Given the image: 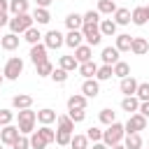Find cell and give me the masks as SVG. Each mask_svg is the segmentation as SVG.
I'll use <instances>...</instances> for the list:
<instances>
[{
	"instance_id": "6da1fadb",
	"label": "cell",
	"mask_w": 149,
	"mask_h": 149,
	"mask_svg": "<svg viewBox=\"0 0 149 149\" xmlns=\"http://www.w3.org/2000/svg\"><path fill=\"white\" fill-rule=\"evenodd\" d=\"M123 137H126V128H123V123H119V121H114L112 126H107V128L102 130V142H105L107 147H114V144L123 142Z\"/></svg>"
},
{
	"instance_id": "7a4b0ae2",
	"label": "cell",
	"mask_w": 149,
	"mask_h": 149,
	"mask_svg": "<svg viewBox=\"0 0 149 149\" xmlns=\"http://www.w3.org/2000/svg\"><path fill=\"white\" fill-rule=\"evenodd\" d=\"M35 26V19H33V14H16V16H12L9 19V33H14V35H23L28 28H33Z\"/></svg>"
},
{
	"instance_id": "3957f363",
	"label": "cell",
	"mask_w": 149,
	"mask_h": 149,
	"mask_svg": "<svg viewBox=\"0 0 149 149\" xmlns=\"http://www.w3.org/2000/svg\"><path fill=\"white\" fill-rule=\"evenodd\" d=\"M81 35L86 40L88 47H98L102 42V33H100V23H84L81 26Z\"/></svg>"
},
{
	"instance_id": "277c9868",
	"label": "cell",
	"mask_w": 149,
	"mask_h": 149,
	"mask_svg": "<svg viewBox=\"0 0 149 149\" xmlns=\"http://www.w3.org/2000/svg\"><path fill=\"white\" fill-rule=\"evenodd\" d=\"M21 72H23V61H21L19 56H12V58H7L5 68H2V74H5V79H9V81H16Z\"/></svg>"
},
{
	"instance_id": "5b68a950",
	"label": "cell",
	"mask_w": 149,
	"mask_h": 149,
	"mask_svg": "<svg viewBox=\"0 0 149 149\" xmlns=\"http://www.w3.org/2000/svg\"><path fill=\"white\" fill-rule=\"evenodd\" d=\"M123 128H126V135H128V133H140V130H147V119H144L140 112H135V114H130V116H128V121L123 123Z\"/></svg>"
},
{
	"instance_id": "8992f818",
	"label": "cell",
	"mask_w": 149,
	"mask_h": 149,
	"mask_svg": "<svg viewBox=\"0 0 149 149\" xmlns=\"http://www.w3.org/2000/svg\"><path fill=\"white\" fill-rule=\"evenodd\" d=\"M19 135H21V130H19V126H14V123L0 128V142H2V144H9V147H12V144L19 140Z\"/></svg>"
},
{
	"instance_id": "52a82bcc",
	"label": "cell",
	"mask_w": 149,
	"mask_h": 149,
	"mask_svg": "<svg viewBox=\"0 0 149 149\" xmlns=\"http://www.w3.org/2000/svg\"><path fill=\"white\" fill-rule=\"evenodd\" d=\"M42 42H44L47 49H61V47L65 44V35L58 33V30H49V33L42 37Z\"/></svg>"
},
{
	"instance_id": "ba28073f",
	"label": "cell",
	"mask_w": 149,
	"mask_h": 149,
	"mask_svg": "<svg viewBox=\"0 0 149 149\" xmlns=\"http://www.w3.org/2000/svg\"><path fill=\"white\" fill-rule=\"evenodd\" d=\"M47 51H49V49L44 47V42H40V44H33V47H30V54H28V56H30V61H33V65H35V68H37L40 63L49 61V58H47Z\"/></svg>"
},
{
	"instance_id": "9c48e42d",
	"label": "cell",
	"mask_w": 149,
	"mask_h": 149,
	"mask_svg": "<svg viewBox=\"0 0 149 149\" xmlns=\"http://www.w3.org/2000/svg\"><path fill=\"white\" fill-rule=\"evenodd\" d=\"M119 54H121V51H119L116 47H105V49H102V54H100L102 65H112V68H114V65L121 61V58H119Z\"/></svg>"
},
{
	"instance_id": "30bf717a",
	"label": "cell",
	"mask_w": 149,
	"mask_h": 149,
	"mask_svg": "<svg viewBox=\"0 0 149 149\" xmlns=\"http://www.w3.org/2000/svg\"><path fill=\"white\" fill-rule=\"evenodd\" d=\"M12 107L19 112V109H30L33 107V95H28V93H16L14 98H12Z\"/></svg>"
},
{
	"instance_id": "8fae6325",
	"label": "cell",
	"mask_w": 149,
	"mask_h": 149,
	"mask_svg": "<svg viewBox=\"0 0 149 149\" xmlns=\"http://www.w3.org/2000/svg\"><path fill=\"white\" fill-rule=\"evenodd\" d=\"M98 93H100V81H98V79H84V84H81V95L95 98Z\"/></svg>"
},
{
	"instance_id": "7c38bea8",
	"label": "cell",
	"mask_w": 149,
	"mask_h": 149,
	"mask_svg": "<svg viewBox=\"0 0 149 149\" xmlns=\"http://www.w3.org/2000/svg\"><path fill=\"white\" fill-rule=\"evenodd\" d=\"M19 42H21V37L14 35V33H7V35L0 37V47H2L5 51H14V49H19Z\"/></svg>"
},
{
	"instance_id": "4fadbf2b",
	"label": "cell",
	"mask_w": 149,
	"mask_h": 149,
	"mask_svg": "<svg viewBox=\"0 0 149 149\" xmlns=\"http://www.w3.org/2000/svg\"><path fill=\"white\" fill-rule=\"evenodd\" d=\"M74 58H77V63H79V65H81V63L93 61V47H88V44L77 47V49H74Z\"/></svg>"
},
{
	"instance_id": "5bb4252c",
	"label": "cell",
	"mask_w": 149,
	"mask_h": 149,
	"mask_svg": "<svg viewBox=\"0 0 149 149\" xmlns=\"http://www.w3.org/2000/svg\"><path fill=\"white\" fill-rule=\"evenodd\" d=\"M137 79L130 74V77H126V79H121V84H119V88H121V93L123 95H135L137 93Z\"/></svg>"
},
{
	"instance_id": "9a60e30c",
	"label": "cell",
	"mask_w": 149,
	"mask_h": 149,
	"mask_svg": "<svg viewBox=\"0 0 149 149\" xmlns=\"http://www.w3.org/2000/svg\"><path fill=\"white\" fill-rule=\"evenodd\" d=\"M65 26H68V30H81V26H84V14L70 12V14L65 16Z\"/></svg>"
},
{
	"instance_id": "2e32d148",
	"label": "cell",
	"mask_w": 149,
	"mask_h": 149,
	"mask_svg": "<svg viewBox=\"0 0 149 149\" xmlns=\"http://www.w3.org/2000/svg\"><path fill=\"white\" fill-rule=\"evenodd\" d=\"M121 109L128 112V114H135V112L140 109V100H137V95H123V100H121Z\"/></svg>"
},
{
	"instance_id": "e0dca14e",
	"label": "cell",
	"mask_w": 149,
	"mask_h": 149,
	"mask_svg": "<svg viewBox=\"0 0 149 149\" xmlns=\"http://www.w3.org/2000/svg\"><path fill=\"white\" fill-rule=\"evenodd\" d=\"M116 23H114V19H102L100 21V33H102V37H116Z\"/></svg>"
},
{
	"instance_id": "ac0fdd59",
	"label": "cell",
	"mask_w": 149,
	"mask_h": 149,
	"mask_svg": "<svg viewBox=\"0 0 149 149\" xmlns=\"http://www.w3.org/2000/svg\"><path fill=\"white\" fill-rule=\"evenodd\" d=\"M98 68H100V65H95L93 61H88V63H81V65H79V74H81L84 79H95V74H98Z\"/></svg>"
},
{
	"instance_id": "d6986e66",
	"label": "cell",
	"mask_w": 149,
	"mask_h": 149,
	"mask_svg": "<svg viewBox=\"0 0 149 149\" xmlns=\"http://www.w3.org/2000/svg\"><path fill=\"white\" fill-rule=\"evenodd\" d=\"M86 95H81V93H72L70 98H68V109H86Z\"/></svg>"
},
{
	"instance_id": "ffe728a7",
	"label": "cell",
	"mask_w": 149,
	"mask_h": 149,
	"mask_svg": "<svg viewBox=\"0 0 149 149\" xmlns=\"http://www.w3.org/2000/svg\"><path fill=\"white\" fill-rule=\"evenodd\" d=\"M56 119H58V116H56V112H54L51 107H44V109L37 112V121H40L42 126H51Z\"/></svg>"
},
{
	"instance_id": "44dd1931",
	"label": "cell",
	"mask_w": 149,
	"mask_h": 149,
	"mask_svg": "<svg viewBox=\"0 0 149 149\" xmlns=\"http://www.w3.org/2000/svg\"><path fill=\"white\" fill-rule=\"evenodd\" d=\"M112 16H114L116 26H128L130 23V9H126V7H116V12Z\"/></svg>"
},
{
	"instance_id": "7402d4cb",
	"label": "cell",
	"mask_w": 149,
	"mask_h": 149,
	"mask_svg": "<svg viewBox=\"0 0 149 149\" xmlns=\"http://www.w3.org/2000/svg\"><path fill=\"white\" fill-rule=\"evenodd\" d=\"M42 37H44V35L40 33V28H37V26H33V28H28V30L23 33V40H26L30 47H33V44H40V42H42Z\"/></svg>"
},
{
	"instance_id": "603a6c76",
	"label": "cell",
	"mask_w": 149,
	"mask_h": 149,
	"mask_svg": "<svg viewBox=\"0 0 149 149\" xmlns=\"http://www.w3.org/2000/svg\"><path fill=\"white\" fill-rule=\"evenodd\" d=\"M81 40H84L81 30H68V35H65V44H68L70 49H77V47H81Z\"/></svg>"
},
{
	"instance_id": "cb8c5ba5",
	"label": "cell",
	"mask_w": 149,
	"mask_h": 149,
	"mask_svg": "<svg viewBox=\"0 0 149 149\" xmlns=\"http://www.w3.org/2000/svg\"><path fill=\"white\" fill-rule=\"evenodd\" d=\"M114 47H116L119 51H130V47H133V37L126 35V33H121V35L114 37Z\"/></svg>"
},
{
	"instance_id": "d4e9b609",
	"label": "cell",
	"mask_w": 149,
	"mask_h": 149,
	"mask_svg": "<svg viewBox=\"0 0 149 149\" xmlns=\"http://www.w3.org/2000/svg\"><path fill=\"white\" fill-rule=\"evenodd\" d=\"M130 51H133L135 56H144V54L149 51V42H147L144 37H133V47H130Z\"/></svg>"
},
{
	"instance_id": "484cf974",
	"label": "cell",
	"mask_w": 149,
	"mask_h": 149,
	"mask_svg": "<svg viewBox=\"0 0 149 149\" xmlns=\"http://www.w3.org/2000/svg\"><path fill=\"white\" fill-rule=\"evenodd\" d=\"M58 68H63L65 72H74V70H79V63H77L74 56H61L58 58Z\"/></svg>"
},
{
	"instance_id": "4316f807",
	"label": "cell",
	"mask_w": 149,
	"mask_h": 149,
	"mask_svg": "<svg viewBox=\"0 0 149 149\" xmlns=\"http://www.w3.org/2000/svg\"><path fill=\"white\" fill-rule=\"evenodd\" d=\"M28 7H30L28 0H9V12H12V16H16V14H28Z\"/></svg>"
},
{
	"instance_id": "83f0119b",
	"label": "cell",
	"mask_w": 149,
	"mask_h": 149,
	"mask_svg": "<svg viewBox=\"0 0 149 149\" xmlns=\"http://www.w3.org/2000/svg\"><path fill=\"white\" fill-rule=\"evenodd\" d=\"M33 19H35V23H37V26H47V23L51 21V14H49V9H44V7H35Z\"/></svg>"
},
{
	"instance_id": "f1b7e54d",
	"label": "cell",
	"mask_w": 149,
	"mask_h": 149,
	"mask_svg": "<svg viewBox=\"0 0 149 149\" xmlns=\"http://www.w3.org/2000/svg\"><path fill=\"white\" fill-rule=\"evenodd\" d=\"M123 144H126V149H142V147H144L140 133H128V135L123 137Z\"/></svg>"
},
{
	"instance_id": "f546056e",
	"label": "cell",
	"mask_w": 149,
	"mask_h": 149,
	"mask_svg": "<svg viewBox=\"0 0 149 149\" xmlns=\"http://www.w3.org/2000/svg\"><path fill=\"white\" fill-rule=\"evenodd\" d=\"M130 23H135V26H144V23H149V21H147V12H144V7H135V9L130 12Z\"/></svg>"
},
{
	"instance_id": "4dcf8cb0",
	"label": "cell",
	"mask_w": 149,
	"mask_h": 149,
	"mask_svg": "<svg viewBox=\"0 0 149 149\" xmlns=\"http://www.w3.org/2000/svg\"><path fill=\"white\" fill-rule=\"evenodd\" d=\"M98 119H100V123H102V126H112V123L116 121V112H114V109H109V107H105V109H100Z\"/></svg>"
},
{
	"instance_id": "1f68e13d",
	"label": "cell",
	"mask_w": 149,
	"mask_h": 149,
	"mask_svg": "<svg viewBox=\"0 0 149 149\" xmlns=\"http://www.w3.org/2000/svg\"><path fill=\"white\" fill-rule=\"evenodd\" d=\"M58 130H65V133H74V121L68 116V114H58Z\"/></svg>"
},
{
	"instance_id": "d6a6232c",
	"label": "cell",
	"mask_w": 149,
	"mask_h": 149,
	"mask_svg": "<svg viewBox=\"0 0 149 149\" xmlns=\"http://www.w3.org/2000/svg\"><path fill=\"white\" fill-rule=\"evenodd\" d=\"M16 116H19V123H35L37 121V112H33V109H19Z\"/></svg>"
},
{
	"instance_id": "836d02e7",
	"label": "cell",
	"mask_w": 149,
	"mask_h": 149,
	"mask_svg": "<svg viewBox=\"0 0 149 149\" xmlns=\"http://www.w3.org/2000/svg\"><path fill=\"white\" fill-rule=\"evenodd\" d=\"M114 77H119V79L130 77V65H128L126 61H119V63L114 65Z\"/></svg>"
},
{
	"instance_id": "e575fe53",
	"label": "cell",
	"mask_w": 149,
	"mask_h": 149,
	"mask_svg": "<svg viewBox=\"0 0 149 149\" xmlns=\"http://www.w3.org/2000/svg\"><path fill=\"white\" fill-rule=\"evenodd\" d=\"M112 77H114V68H112V65H100V68H98V74H95L98 81H107V79H112Z\"/></svg>"
},
{
	"instance_id": "d590c367",
	"label": "cell",
	"mask_w": 149,
	"mask_h": 149,
	"mask_svg": "<svg viewBox=\"0 0 149 149\" xmlns=\"http://www.w3.org/2000/svg\"><path fill=\"white\" fill-rule=\"evenodd\" d=\"M98 12L100 14H114L116 12V5H114V0H98Z\"/></svg>"
},
{
	"instance_id": "8d00e7d4",
	"label": "cell",
	"mask_w": 149,
	"mask_h": 149,
	"mask_svg": "<svg viewBox=\"0 0 149 149\" xmlns=\"http://www.w3.org/2000/svg\"><path fill=\"white\" fill-rule=\"evenodd\" d=\"M47 144H49V142H47L37 130L30 135V149H47Z\"/></svg>"
},
{
	"instance_id": "74e56055",
	"label": "cell",
	"mask_w": 149,
	"mask_h": 149,
	"mask_svg": "<svg viewBox=\"0 0 149 149\" xmlns=\"http://www.w3.org/2000/svg\"><path fill=\"white\" fill-rule=\"evenodd\" d=\"M70 147H72V149H88V137H86V133H84V135H72Z\"/></svg>"
},
{
	"instance_id": "f35d334b",
	"label": "cell",
	"mask_w": 149,
	"mask_h": 149,
	"mask_svg": "<svg viewBox=\"0 0 149 149\" xmlns=\"http://www.w3.org/2000/svg\"><path fill=\"white\" fill-rule=\"evenodd\" d=\"M35 70H37V77H51V72H54V63H51V61H44V63H40Z\"/></svg>"
},
{
	"instance_id": "ab89813d",
	"label": "cell",
	"mask_w": 149,
	"mask_h": 149,
	"mask_svg": "<svg viewBox=\"0 0 149 149\" xmlns=\"http://www.w3.org/2000/svg\"><path fill=\"white\" fill-rule=\"evenodd\" d=\"M70 142H72V133L56 130V144H58V147H70Z\"/></svg>"
},
{
	"instance_id": "60d3db41",
	"label": "cell",
	"mask_w": 149,
	"mask_h": 149,
	"mask_svg": "<svg viewBox=\"0 0 149 149\" xmlns=\"http://www.w3.org/2000/svg\"><path fill=\"white\" fill-rule=\"evenodd\" d=\"M135 95H137V100H140V102H147V100H149V81H140V84H137V93H135Z\"/></svg>"
},
{
	"instance_id": "b9f144b4",
	"label": "cell",
	"mask_w": 149,
	"mask_h": 149,
	"mask_svg": "<svg viewBox=\"0 0 149 149\" xmlns=\"http://www.w3.org/2000/svg\"><path fill=\"white\" fill-rule=\"evenodd\" d=\"M37 133H40L49 144H51V142H56V130H54L51 126H40V130H37Z\"/></svg>"
},
{
	"instance_id": "7bdbcfd3",
	"label": "cell",
	"mask_w": 149,
	"mask_h": 149,
	"mask_svg": "<svg viewBox=\"0 0 149 149\" xmlns=\"http://www.w3.org/2000/svg\"><path fill=\"white\" fill-rule=\"evenodd\" d=\"M68 74H70V72H65L63 68H54V72H51V79H54L56 84H65V81H68Z\"/></svg>"
},
{
	"instance_id": "ee69618b",
	"label": "cell",
	"mask_w": 149,
	"mask_h": 149,
	"mask_svg": "<svg viewBox=\"0 0 149 149\" xmlns=\"http://www.w3.org/2000/svg\"><path fill=\"white\" fill-rule=\"evenodd\" d=\"M86 137H88V142H102V130L98 126H91L86 130Z\"/></svg>"
},
{
	"instance_id": "f6af8a7d",
	"label": "cell",
	"mask_w": 149,
	"mask_h": 149,
	"mask_svg": "<svg viewBox=\"0 0 149 149\" xmlns=\"http://www.w3.org/2000/svg\"><path fill=\"white\" fill-rule=\"evenodd\" d=\"M68 116L74 121V123H81L86 119V109H68Z\"/></svg>"
},
{
	"instance_id": "bcb514c9",
	"label": "cell",
	"mask_w": 149,
	"mask_h": 149,
	"mask_svg": "<svg viewBox=\"0 0 149 149\" xmlns=\"http://www.w3.org/2000/svg\"><path fill=\"white\" fill-rule=\"evenodd\" d=\"M14 121V112L12 109H0V128L2 126H9Z\"/></svg>"
},
{
	"instance_id": "7dc6e473",
	"label": "cell",
	"mask_w": 149,
	"mask_h": 149,
	"mask_svg": "<svg viewBox=\"0 0 149 149\" xmlns=\"http://www.w3.org/2000/svg\"><path fill=\"white\" fill-rule=\"evenodd\" d=\"M100 21H102V19H100V12H98V9H95V12L88 9V12L84 14V23H100Z\"/></svg>"
},
{
	"instance_id": "c3c4849f",
	"label": "cell",
	"mask_w": 149,
	"mask_h": 149,
	"mask_svg": "<svg viewBox=\"0 0 149 149\" xmlns=\"http://www.w3.org/2000/svg\"><path fill=\"white\" fill-rule=\"evenodd\" d=\"M12 149H30V137L28 135H19V140L12 144Z\"/></svg>"
},
{
	"instance_id": "681fc988",
	"label": "cell",
	"mask_w": 149,
	"mask_h": 149,
	"mask_svg": "<svg viewBox=\"0 0 149 149\" xmlns=\"http://www.w3.org/2000/svg\"><path fill=\"white\" fill-rule=\"evenodd\" d=\"M137 112H140L144 119H149V100H147V102H140V109H137Z\"/></svg>"
},
{
	"instance_id": "f907efd6",
	"label": "cell",
	"mask_w": 149,
	"mask_h": 149,
	"mask_svg": "<svg viewBox=\"0 0 149 149\" xmlns=\"http://www.w3.org/2000/svg\"><path fill=\"white\" fill-rule=\"evenodd\" d=\"M5 26H9V14H7V12L0 14V28H5Z\"/></svg>"
},
{
	"instance_id": "816d5d0a",
	"label": "cell",
	"mask_w": 149,
	"mask_h": 149,
	"mask_svg": "<svg viewBox=\"0 0 149 149\" xmlns=\"http://www.w3.org/2000/svg\"><path fill=\"white\" fill-rule=\"evenodd\" d=\"M37 2V7H44V9H49V5L54 2V0H35Z\"/></svg>"
},
{
	"instance_id": "f5cc1de1",
	"label": "cell",
	"mask_w": 149,
	"mask_h": 149,
	"mask_svg": "<svg viewBox=\"0 0 149 149\" xmlns=\"http://www.w3.org/2000/svg\"><path fill=\"white\" fill-rule=\"evenodd\" d=\"M2 12H9V0H0V14Z\"/></svg>"
},
{
	"instance_id": "db71d44e",
	"label": "cell",
	"mask_w": 149,
	"mask_h": 149,
	"mask_svg": "<svg viewBox=\"0 0 149 149\" xmlns=\"http://www.w3.org/2000/svg\"><path fill=\"white\" fill-rule=\"evenodd\" d=\"M91 149H109V147H107L105 142H93V147H91Z\"/></svg>"
},
{
	"instance_id": "11a10c76",
	"label": "cell",
	"mask_w": 149,
	"mask_h": 149,
	"mask_svg": "<svg viewBox=\"0 0 149 149\" xmlns=\"http://www.w3.org/2000/svg\"><path fill=\"white\" fill-rule=\"evenodd\" d=\"M109 149H126V144H123V142H119V144H114V147H109Z\"/></svg>"
},
{
	"instance_id": "9f6ffc18",
	"label": "cell",
	"mask_w": 149,
	"mask_h": 149,
	"mask_svg": "<svg viewBox=\"0 0 149 149\" xmlns=\"http://www.w3.org/2000/svg\"><path fill=\"white\" fill-rule=\"evenodd\" d=\"M144 12H147V21H149V5H147V7H144Z\"/></svg>"
},
{
	"instance_id": "6f0895ef",
	"label": "cell",
	"mask_w": 149,
	"mask_h": 149,
	"mask_svg": "<svg viewBox=\"0 0 149 149\" xmlns=\"http://www.w3.org/2000/svg\"><path fill=\"white\" fill-rule=\"evenodd\" d=\"M2 81H5V74H0V86H2Z\"/></svg>"
},
{
	"instance_id": "680465c9",
	"label": "cell",
	"mask_w": 149,
	"mask_h": 149,
	"mask_svg": "<svg viewBox=\"0 0 149 149\" xmlns=\"http://www.w3.org/2000/svg\"><path fill=\"white\" fill-rule=\"evenodd\" d=\"M0 149H2V142H0Z\"/></svg>"
},
{
	"instance_id": "91938a15",
	"label": "cell",
	"mask_w": 149,
	"mask_h": 149,
	"mask_svg": "<svg viewBox=\"0 0 149 149\" xmlns=\"http://www.w3.org/2000/svg\"><path fill=\"white\" fill-rule=\"evenodd\" d=\"M147 149H149V144H147Z\"/></svg>"
},
{
	"instance_id": "94428289",
	"label": "cell",
	"mask_w": 149,
	"mask_h": 149,
	"mask_svg": "<svg viewBox=\"0 0 149 149\" xmlns=\"http://www.w3.org/2000/svg\"><path fill=\"white\" fill-rule=\"evenodd\" d=\"M142 149H144V147H142Z\"/></svg>"
}]
</instances>
